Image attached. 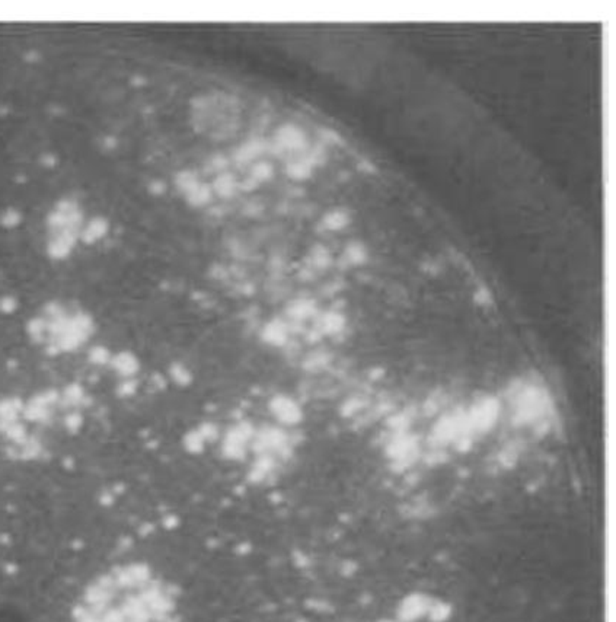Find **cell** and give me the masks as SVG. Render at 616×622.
Listing matches in <instances>:
<instances>
[{"label":"cell","mask_w":616,"mask_h":622,"mask_svg":"<svg viewBox=\"0 0 616 622\" xmlns=\"http://www.w3.org/2000/svg\"><path fill=\"white\" fill-rule=\"evenodd\" d=\"M68 622H185L183 592L148 563L114 564L79 589Z\"/></svg>","instance_id":"6da1fadb"},{"label":"cell","mask_w":616,"mask_h":622,"mask_svg":"<svg viewBox=\"0 0 616 622\" xmlns=\"http://www.w3.org/2000/svg\"><path fill=\"white\" fill-rule=\"evenodd\" d=\"M274 144L286 152H302L306 149V137L302 130L293 124H284L275 133Z\"/></svg>","instance_id":"7a4b0ae2"},{"label":"cell","mask_w":616,"mask_h":622,"mask_svg":"<svg viewBox=\"0 0 616 622\" xmlns=\"http://www.w3.org/2000/svg\"><path fill=\"white\" fill-rule=\"evenodd\" d=\"M348 215L343 210H334L331 213H327V216L323 218V225L331 231H337V229H343L348 223Z\"/></svg>","instance_id":"3957f363"},{"label":"cell","mask_w":616,"mask_h":622,"mask_svg":"<svg viewBox=\"0 0 616 622\" xmlns=\"http://www.w3.org/2000/svg\"><path fill=\"white\" fill-rule=\"evenodd\" d=\"M216 188H217V191H219L222 195H229V194H232V190L235 188L233 179H232L229 175H222V176H219V178H217V183H216Z\"/></svg>","instance_id":"277c9868"},{"label":"cell","mask_w":616,"mask_h":622,"mask_svg":"<svg viewBox=\"0 0 616 622\" xmlns=\"http://www.w3.org/2000/svg\"><path fill=\"white\" fill-rule=\"evenodd\" d=\"M270 175H271V167L265 165V163H259V165L254 169L255 179H267Z\"/></svg>","instance_id":"5b68a950"}]
</instances>
